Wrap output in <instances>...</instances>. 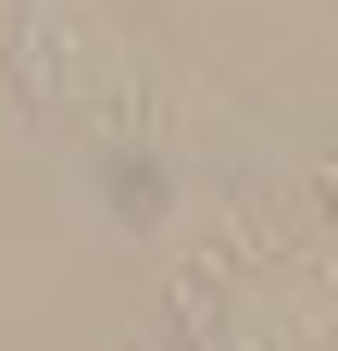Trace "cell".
<instances>
[{
  "label": "cell",
  "mask_w": 338,
  "mask_h": 351,
  "mask_svg": "<svg viewBox=\"0 0 338 351\" xmlns=\"http://www.w3.org/2000/svg\"><path fill=\"white\" fill-rule=\"evenodd\" d=\"M0 63L38 125H75L101 151H163L176 101H200L113 0H0Z\"/></svg>",
  "instance_id": "cell-1"
},
{
  "label": "cell",
  "mask_w": 338,
  "mask_h": 351,
  "mask_svg": "<svg viewBox=\"0 0 338 351\" xmlns=\"http://www.w3.org/2000/svg\"><path fill=\"white\" fill-rule=\"evenodd\" d=\"M313 201H326V226H338V163H313Z\"/></svg>",
  "instance_id": "cell-3"
},
{
  "label": "cell",
  "mask_w": 338,
  "mask_h": 351,
  "mask_svg": "<svg viewBox=\"0 0 338 351\" xmlns=\"http://www.w3.org/2000/svg\"><path fill=\"white\" fill-rule=\"evenodd\" d=\"M176 339L188 351H338L326 289L301 276L288 239H213L176 276Z\"/></svg>",
  "instance_id": "cell-2"
}]
</instances>
